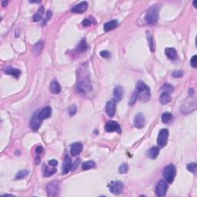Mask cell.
Instances as JSON below:
<instances>
[{
	"mask_svg": "<svg viewBox=\"0 0 197 197\" xmlns=\"http://www.w3.org/2000/svg\"><path fill=\"white\" fill-rule=\"evenodd\" d=\"M136 92H137L138 99L142 102H147L150 100V96H151L150 87L143 82L139 81L137 83Z\"/></svg>",
	"mask_w": 197,
	"mask_h": 197,
	"instance_id": "obj_1",
	"label": "cell"
},
{
	"mask_svg": "<svg viewBox=\"0 0 197 197\" xmlns=\"http://www.w3.org/2000/svg\"><path fill=\"white\" fill-rule=\"evenodd\" d=\"M145 20L150 25L157 23L159 20V10L156 6H153L148 9L145 16Z\"/></svg>",
	"mask_w": 197,
	"mask_h": 197,
	"instance_id": "obj_2",
	"label": "cell"
},
{
	"mask_svg": "<svg viewBox=\"0 0 197 197\" xmlns=\"http://www.w3.org/2000/svg\"><path fill=\"white\" fill-rule=\"evenodd\" d=\"M80 79L78 80V84H77V91L79 93H86L88 91L91 90L92 87H91L90 84V79L89 78L86 76V74H85L84 76H83L82 74Z\"/></svg>",
	"mask_w": 197,
	"mask_h": 197,
	"instance_id": "obj_3",
	"label": "cell"
},
{
	"mask_svg": "<svg viewBox=\"0 0 197 197\" xmlns=\"http://www.w3.org/2000/svg\"><path fill=\"white\" fill-rule=\"evenodd\" d=\"M163 175L166 182L172 183L177 175V168L172 164L168 165L167 166L165 167Z\"/></svg>",
	"mask_w": 197,
	"mask_h": 197,
	"instance_id": "obj_4",
	"label": "cell"
},
{
	"mask_svg": "<svg viewBox=\"0 0 197 197\" xmlns=\"http://www.w3.org/2000/svg\"><path fill=\"white\" fill-rule=\"evenodd\" d=\"M42 119L39 116V111H36L31 118L29 121V127L33 129V131L36 132L39 130V129L41 126Z\"/></svg>",
	"mask_w": 197,
	"mask_h": 197,
	"instance_id": "obj_5",
	"label": "cell"
},
{
	"mask_svg": "<svg viewBox=\"0 0 197 197\" xmlns=\"http://www.w3.org/2000/svg\"><path fill=\"white\" fill-rule=\"evenodd\" d=\"M169 138V131L166 129H163L159 131L157 139L158 145L160 147H163L167 144Z\"/></svg>",
	"mask_w": 197,
	"mask_h": 197,
	"instance_id": "obj_6",
	"label": "cell"
},
{
	"mask_svg": "<svg viewBox=\"0 0 197 197\" xmlns=\"http://www.w3.org/2000/svg\"><path fill=\"white\" fill-rule=\"evenodd\" d=\"M109 187H110V190L112 193L120 194L123 192L124 186H123V182L120 181H113V182H111V183H110Z\"/></svg>",
	"mask_w": 197,
	"mask_h": 197,
	"instance_id": "obj_7",
	"label": "cell"
},
{
	"mask_svg": "<svg viewBox=\"0 0 197 197\" xmlns=\"http://www.w3.org/2000/svg\"><path fill=\"white\" fill-rule=\"evenodd\" d=\"M168 190V185L166 181L160 180L159 181L157 186L156 187V194L157 196L163 197L166 194V191Z\"/></svg>",
	"mask_w": 197,
	"mask_h": 197,
	"instance_id": "obj_8",
	"label": "cell"
},
{
	"mask_svg": "<svg viewBox=\"0 0 197 197\" xmlns=\"http://www.w3.org/2000/svg\"><path fill=\"white\" fill-rule=\"evenodd\" d=\"M105 129L107 132H117L119 133H121L122 129L120 127L119 124L116 121H113V120H110L105 123Z\"/></svg>",
	"mask_w": 197,
	"mask_h": 197,
	"instance_id": "obj_9",
	"label": "cell"
},
{
	"mask_svg": "<svg viewBox=\"0 0 197 197\" xmlns=\"http://www.w3.org/2000/svg\"><path fill=\"white\" fill-rule=\"evenodd\" d=\"M59 186L58 182H52L46 186L47 195L49 196H56L58 195Z\"/></svg>",
	"mask_w": 197,
	"mask_h": 197,
	"instance_id": "obj_10",
	"label": "cell"
},
{
	"mask_svg": "<svg viewBox=\"0 0 197 197\" xmlns=\"http://www.w3.org/2000/svg\"><path fill=\"white\" fill-rule=\"evenodd\" d=\"M105 113L110 117H113L116 113V100L112 99L109 101L105 105Z\"/></svg>",
	"mask_w": 197,
	"mask_h": 197,
	"instance_id": "obj_11",
	"label": "cell"
},
{
	"mask_svg": "<svg viewBox=\"0 0 197 197\" xmlns=\"http://www.w3.org/2000/svg\"><path fill=\"white\" fill-rule=\"evenodd\" d=\"M88 9V2L86 1L81 2L79 4L76 5L72 9V12H74V13H83V12H86Z\"/></svg>",
	"mask_w": 197,
	"mask_h": 197,
	"instance_id": "obj_12",
	"label": "cell"
},
{
	"mask_svg": "<svg viewBox=\"0 0 197 197\" xmlns=\"http://www.w3.org/2000/svg\"><path fill=\"white\" fill-rule=\"evenodd\" d=\"M72 159L68 155L65 156L64 158V161H63V165H62V173L64 175L67 174L68 172H69V171L71 170L72 169Z\"/></svg>",
	"mask_w": 197,
	"mask_h": 197,
	"instance_id": "obj_13",
	"label": "cell"
},
{
	"mask_svg": "<svg viewBox=\"0 0 197 197\" xmlns=\"http://www.w3.org/2000/svg\"><path fill=\"white\" fill-rule=\"evenodd\" d=\"M146 123V119L143 114L138 113L134 118V125L138 129H142L144 127Z\"/></svg>",
	"mask_w": 197,
	"mask_h": 197,
	"instance_id": "obj_14",
	"label": "cell"
},
{
	"mask_svg": "<svg viewBox=\"0 0 197 197\" xmlns=\"http://www.w3.org/2000/svg\"><path fill=\"white\" fill-rule=\"evenodd\" d=\"M83 146L81 142H75L71 145V149H70V153L72 156H76L83 151Z\"/></svg>",
	"mask_w": 197,
	"mask_h": 197,
	"instance_id": "obj_15",
	"label": "cell"
},
{
	"mask_svg": "<svg viewBox=\"0 0 197 197\" xmlns=\"http://www.w3.org/2000/svg\"><path fill=\"white\" fill-rule=\"evenodd\" d=\"M123 94H124V90L121 86H117L115 87L113 95H114V99L116 100V102H119L123 99Z\"/></svg>",
	"mask_w": 197,
	"mask_h": 197,
	"instance_id": "obj_16",
	"label": "cell"
},
{
	"mask_svg": "<svg viewBox=\"0 0 197 197\" xmlns=\"http://www.w3.org/2000/svg\"><path fill=\"white\" fill-rule=\"evenodd\" d=\"M5 73H6V74L14 76L15 78H19L21 75V71L20 69L10 66L6 67V68L5 69Z\"/></svg>",
	"mask_w": 197,
	"mask_h": 197,
	"instance_id": "obj_17",
	"label": "cell"
},
{
	"mask_svg": "<svg viewBox=\"0 0 197 197\" xmlns=\"http://www.w3.org/2000/svg\"><path fill=\"white\" fill-rule=\"evenodd\" d=\"M165 53L168 59L172 61H175L177 59V52L174 48H166L165 49Z\"/></svg>",
	"mask_w": 197,
	"mask_h": 197,
	"instance_id": "obj_18",
	"label": "cell"
},
{
	"mask_svg": "<svg viewBox=\"0 0 197 197\" xmlns=\"http://www.w3.org/2000/svg\"><path fill=\"white\" fill-rule=\"evenodd\" d=\"M52 114V109L50 106H46L39 111V116L42 119H46L50 117Z\"/></svg>",
	"mask_w": 197,
	"mask_h": 197,
	"instance_id": "obj_19",
	"label": "cell"
},
{
	"mask_svg": "<svg viewBox=\"0 0 197 197\" xmlns=\"http://www.w3.org/2000/svg\"><path fill=\"white\" fill-rule=\"evenodd\" d=\"M159 153V148L157 146H153L146 152V156L150 159H156Z\"/></svg>",
	"mask_w": 197,
	"mask_h": 197,
	"instance_id": "obj_20",
	"label": "cell"
},
{
	"mask_svg": "<svg viewBox=\"0 0 197 197\" xmlns=\"http://www.w3.org/2000/svg\"><path fill=\"white\" fill-rule=\"evenodd\" d=\"M118 24H119V22L116 20H111L110 21V22H106V23H105V25H104V31L105 32H109V31H111V30L114 29H116V27L118 26Z\"/></svg>",
	"mask_w": 197,
	"mask_h": 197,
	"instance_id": "obj_21",
	"label": "cell"
},
{
	"mask_svg": "<svg viewBox=\"0 0 197 197\" xmlns=\"http://www.w3.org/2000/svg\"><path fill=\"white\" fill-rule=\"evenodd\" d=\"M49 89H50L52 93L59 94L61 92V86L56 80H53V81L51 82Z\"/></svg>",
	"mask_w": 197,
	"mask_h": 197,
	"instance_id": "obj_22",
	"label": "cell"
},
{
	"mask_svg": "<svg viewBox=\"0 0 197 197\" xmlns=\"http://www.w3.org/2000/svg\"><path fill=\"white\" fill-rule=\"evenodd\" d=\"M171 101L170 93L166 92H163L159 96V102L162 105H166Z\"/></svg>",
	"mask_w": 197,
	"mask_h": 197,
	"instance_id": "obj_23",
	"label": "cell"
},
{
	"mask_svg": "<svg viewBox=\"0 0 197 197\" xmlns=\"http://www.w3.org/2000/svg\"><path fill=\"white\" fill-rule=\"evenodd\" d=\"M96 166V165L95 162L92 161V160H89V161L85 162V163H83V165H82V169H83V170H89V169H93Z\"/></svg>",
	"mask_w": 197,
	"mask_h": 197,
	"instance_id": "obj_24",
	"label": "cell"
},
{
	"mask_svg": "<svg viewBox=\"0 0 197 197\" xmlns=\"http://www.w3.org/2000/svg\"><path fill=\"white\" fill-rule=\"evenodd\" d=\"M56 169H55V168L49 169L47 166H44V167H43V176L46 177H51L53 174H55L56 172Z\"/></svg>",
	"mask_w": 197,
	"mask_h": 197,
	"instance_id": "obj_25",
	"label": "cell"
},
{
	"mask_svg": "<svg viewBox=\"0 0 197 197\" xmlns=\"http://www.w3.org/2000/svg\"><path fill=\"white\" fill-rule=\"evenodd\" d=\"M43 12H44V8H43V6H41V7L39 9V10H38V12H36L34 16H33V22H39V21L41 20L42 19H43Z\"/></svg>",
	"mask_w": 197,
	"mask_h": 197,
	"instance_id": "obj_26",
	"label": "cell"
},
{
	"mask_svg": "<svg viewBox=\"0 0 197 197\" xmlns=\"http://www.w3.org/2000/svg\"><path fill=\"white\" fill-rule=\"evenodd\" d=\"M146 36H147V41H148L149 46H150V49H151L152 52H154L155 51V46H154V41H153V38L152 36L151 33L149 31L146 32Z\"/></svg>",
	"mask_w": 197,
	"mask_h": 197,
	"instance_id": "obj_27",
	"label": "cell"
},
{
	"mask_svg": "<svg viewBox=\"0 0 197 197\" xmlns=\"http://www.w3.org/2000/svg\"><path fill=\"white\" fill-rule=\"evenodd\" d=\"M43 46H44V44H43V42H38L34 46H33V52L36 55H39L40 52H42L43 49Z\"/></svg>",
	"mask_w": 197,
	"mask_h": 197,
	"instance_id": "obj_28",
	"label": "cell"
},
{
	"mask_svg": "<svg viewBox=\"0 0 197 197\" xmlns=\"http://www.w3.org/2000/svg\"><path fill=\"white\" fill-rule=\"evenodd\" d=\"M172 117L173 116H172V115L170 113H164L162 115V122L163 123H165V124L169 123L172 120Z\"/></svg>",
	"mask_w": 197,
	"mask_h": 197,
	"instance_id": "obj_29",
	"label": "cell"
},
{
	"mask_svg": "<svg viewBox=\"0 0 197 197\" xmlns=\"http://www.w3.org/2000/svg\"><path fill=\"white\" fill-rule=\"evenodd\" d=\"M87 49H88V46H87V44H86V40L83 39L81 42H80L79 46H78L77 49L80 52H84L87 50Z\"/></svg>",
	"mask_w": 197,
	"mask_h": 197,
	"instance_id": "obj_30",
	"label": "cell"
},
{
	"mask_svg": "<svg viewBox=\"0 0 197 197\" xmlns=\"http://www.w3.org/2000/svg\"><path fill=\"white\" fill-rule=\"evenodd\" d=\"M29 174V172L28 170H21L20 172H17V174L16 175L15 179H22L23 178L26 177Z\"/></svg>",
	"mask_w": 197,
	"mask_h": 197,
	"instance_id": "obj_31",
	"label": "cell"
},
{
	"mask_svg": "<svg viewBox=\"0 0 197 197\" xmlns=\"http://www.w3.org/2000/svg\"><path fill=\"white\" fill-rule=\"evenodd\" d=\"M128 169H129V166L127 163H123L119 168V172L121 174H125L128 172Z\"/></svg>",
	"mask_w": 197,
	"mask_h": 197,
	"instance_id": "obj_32",
	"label": "cell"
},
{
	"mask_svg": "<svg viewBox=\"0 0 197 197\" xmlns=\"http://www.w3.org/2000/svg\"><path fill=\"white\" fill-rule=\"evenodd\" d=\"M161 90L163 91V92H166L170 93V92H172V91H173V87L169 84H164L163 86V87H162Z\"/></svg>",
	"mask_w": 197,
	"mask_h": 197,
	"instance_id": "obj_33",
	"label": "cell"
},
{
	"mask_svg": "<svg viewBox=\"0 0 197 197\" xmlns=\"http://www.w3.org/2000/svg\"><path fill=\"white\" fill-rule=\"evenodd\" d=\"M196 163H192L190 164L187 165V169H188L190 172H193V173H196Z\"/></svg>",
	"mask_w": 197,
	"mask_h": 197,
	"instance_id": "obj_34",
	"label": "cell"
},
{
	"mask_svg": "<svg viewBox=\"0 0 197 197\" xmlns=\"http://www.w3.org/2000/svg\"><path fill=\"white\" fill-rule=\"evenodd\" d=\"M76 111H77V108H76V106L75 105H71L69 107L68 112H69V116H74V115L76 113Z\"/></svg>",
	"mask_w": 197,
	"mask_h": 197,
	"instance_id": "obj_35",
	"label": "cell"
},
{
	"mask_svg": "<svg viewBox=\"0 0 197 197\" xmlns=\"http://www.w3.org/2000/svg\"><path fill=\"white\" fill-rule=\"evenodd\" d=\"M52 11L48 10V11H47V12H46V18H45L44 22H43V24H42V25H46V22H47V21H49V20H50V19L52 18Z\"/></svg>",
	"mask_w": 197,
	"mask_h": 197,
	"instance_id": "obj_36",
	"label": "cell"
},
{
	"mask_svg": "<svg viewBox=\"0 0 197 197\" xmlns=\"http://www.w3.org/2000/svg\"><path fill=\"white\" fill-rule=\"evenodd\" d=\"M138 99V96H137V92H134L133 94L132 95V97H131V99H129V104L130 105H134V104L136 103V102H137V99Z\"/></svg>",
	"mask_w": 197,
	"mask_h": 197,
	"instance_id": "obj_37",
	"label": "cell"
},
{
	"mask_svg": "<svg viewBox=\"0 0 197 197\" xmlns=\"http://www.w3.org/2000/svg\"><path fill=\"white\" fill-rule=\"evenodd\" d=\"M94 22H93V19H92V18L85 19V20L83 21V25H84V26H89V25H91L92 24H93Z\"/></svg>",
	"mask_w": 197,
	"mask_h": 197,
	"instance_id": "obj_38",
	"label": "cell"
},
{
	"mask_svg": "<svg viewBox=\"0 0 197 197\" xmlns=\"http://www.w3.org/2000/svg\"><path fill=\"white\" fill-rule=\"evenodd\" d=\"M183 74H184L183 72L181 71V70H179V71L173 72L172 74V76L175 78H181L183 76Z\"/></svg>",
	"mask_w": 197,
	"mask_h": 197,
	"instance_id": "obj_39",
	"label": "cell"
},
{
	"mask_svg": "<svg viewBox=\"0 0 197 197\" xmlns=\"http://www.w3.org/2000/svg\"><path fill=\"white\" fill-rule=\"evenodd\" d=\"M190 64H191V65L193 67V68H196V66H197V56H196V55H194L193 57H192L191 60H190Z\"/></svg>",
	"mask_w": 197,
	"mask_h": 197,
	"instance_id": "obj_40",
	"label": "cell"
},
{
	"mask_svg": "<svg viewBox=\"0 0 197 197\" xmlns=\"http://www.w3.org/2000/svg\"><path fill=\"white\" fill-rule=\"evenodd\" d=\"M100 56L102 57V58H105V59H108L110 57V53L109 51L107 50H102L100 52Z\"/></svg>",
	"mask_w": 197,
	"mask_h": 197,
	"instance_id": "obj_41",
	"label": "cell"
},
{
	"mask_svg": "<svg viewBox=\"0 0 197 197\" xmlns=\"http://www.w3.org/2000/svg\"><path fill=\"white\" fill-rule=\"evenodd\" d=\"M49 166H51L52 167H55V166H56L57 165H58V162L56 159H51L50 161L49 162Z\"/></svg>",
	"mask_w": 197,
	"mask_h": 197,
	"instance_id": "obj_42",
	"label": "cell"
},
{
	"mask_svg": "<svg viewBox=\"0 0 197 197\" xmlns=\"http://www.w3.org/2000/svg\"><path fill=\"white\" fill-rule=\"evenodd\" d=\"M42 151H43V148H42L41 146H39L36 148V153H37V154H40V153H42Z\"/></svg>",
	"mask_w": 197,
	"mask_h": 197,
	"instance_id": "obj_43",
	"label": "cell"
},
{
	"mask_svg": "<svg viewBox=\"0 0 197 197\" xmlns=\"http://www.w3.org/2000/svg\"><path fill=\"white\" fill-rule=\"evenodd\" d=\"M7 4H8V2L7 1L2 2V6H3V7H5V6H6Z\"/></svg>",
	"mask_w": 197,
	"mask_h": 197,
	"instance_id": "obj_44",
	"label": "cell"
},
{
	"mask_svg": "<svg viewBox=\"0 0 197 197\" xmlns=\"http://www.w3.org/2000/svg\"><path fill=\"white\" fill-rule=\"evenodd\" d=\"M193 6H194L196 8V1H194V2H193Z\"/></svg>",
	"mask_w": 197,
	"mask_h": 197,
	"instance_id": "obj_45",
	"label": "cell"
}]
</instances>
